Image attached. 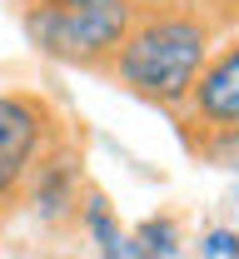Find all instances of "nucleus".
Segmentation results:
<instances>
[{"label": "nucleus", "instance_id": "obj_1", "mask_svg": "<svg viewBox=\"0 0 239 259\" xmlns=\"http://www.w3.org/2000/svg\"><path fill=\"white\" fill-rule=\"evenodd\" d=\"M214 40H219V15L209 5L135 15V25L125 30L120 50L110 55L100 80H110L115 90L145 100L155 110L179 115L209 60V50H214Z\"/></svg>", "mask_w": 239, "mask_h": 259}, {"label": "nucleus", "instance_id": "obj_2", "mask_svg": "<svg viewBox=\"0 0 239 259\" xmlns=\"http://www.w3.org/2000/svg\"><path fill=\"white\" fill-rule=\"evenodd\" d=\"M10 10L35 55L85 75H105L110 55L135 25L125 0H10Z\"/></svg>", "mask_w": 239, "mask_h": 259}, {"label": "nucleus", "instance_id": "obj_3", "mask_svg": "<svg viewBox=\"0 0 239 259\" xmlns=\"http://www.w3.org/2000/svg\"><path fill=\"white\" fill-rule=\"evenodd\" d=\"M70 140L65 115L40 90H0V220L20 209L35 169Z\"/></svg>", "mask_w": 239, "mask_h": 259}, {"label": "nucleus", "instance_id": "obj_4", "mask_svg": "<svg viewBox=\"0 0 239 259\" xmlns=\"http://www.w3.org/2000/svg\"><path fill=\"white\" fill-rule=\"evenodd\" d=\"M189 140L205 135H239V30L214 40L205 70L195 80V90L184 100V110L174 115Z\"/></svg>", "mask_w": 239, "mask_h": 259}, {"label": "nucleus", "instance_id": "obj_5", "mask_svg": "<svg viewBox=\"0 0 239 259\" xmlns=\"http://www.w3.org/2000/svg\"><path fill=\"white\" fill-rule=\"evenodd\" d=\"M80 150H75V135L50 155V160L35 169L30 190H25V209L40 214V220H65V214H80V199H85V169H80Z\"/></svg>", "mask_w": 239, "mask_h": 259}, {"label": "nucleus", "instance_id": "obj_6", "mask_svg": "<svg viewBox=\"0 0 239 259\" xmlns=\"http://www.w3.org/2000/svg\"><path fill=\"white\" fill-rule=\"evenodd\" d=\"M80 225L95 239L100 259H150L135 234L120 229V220H115V209H110V199H105L100 190H85V199H80Z\"/></svg>", "mask_w": 239, "mask_h": 259}, {"label": "nucleus", "instance_id": "obj_7", "mask_svg": "<svg viewBox=\"0 0 239 259\" xmlns=\"http://www.w3.org/2000/svg\"><path fill=\"white\" fill-rule=\"evenodd\" d=\"M189 150L209 164H239V135H205V140H189Z\"/></svg>", "mask_w": 239, "mask_h": 259}, {"label": "nucleus", "instance_id": "obj_8", "mask_svg": "<svg viewBox=\"0 0 239 259\" xmlns=\"http://www.w3.org/2000/svg\"><path fill=\"white\" fill-rule=\"evenodd\" d=\"M135 15H155V10H184V5H200V0H125Z\"/></svg>", "mask_w": 239, "mask_h": 259}]
</instances>
